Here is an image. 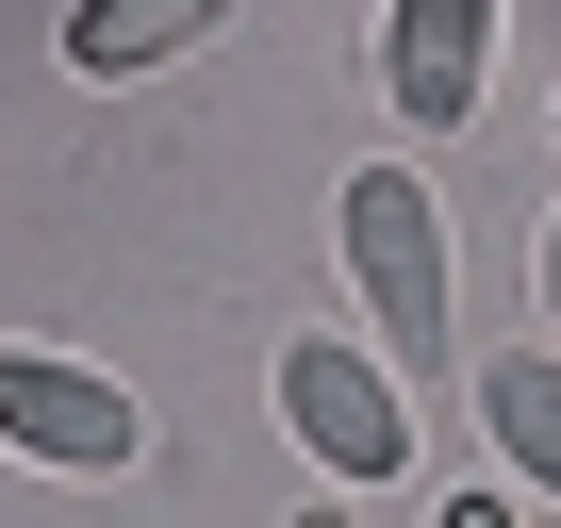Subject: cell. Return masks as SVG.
I'll return each mask as SVG.
<instances>
[{
    "mask_svg": "<svg viewBox=\"0 0 561 528\" xmlns=\"http://www.w3.org/2000/svg\"><path fill=\"white\" fill-rule=\"evenodd\" d=\"M479 83H495V0H380V100L397 133H479Z\"/></svg>",
    "mask_w": 561,
    "mask_h": 528,
    "instance_id": "obj_4",
    "label": "cell"
},
{
    "mask_svg": "<svg viewBox=\"0 0 561 528\" xmlns=\"http://www.w3.org/2000/svg\"><path fill=\"white\" fill-rule=\"evenodd\" d=\"M528 282H545V331H561V215H545V264H528Z\"/></svg>",
    "mask_w": 561,
    "mask_h": 528,
    "instance_id": "obj_7",
    "label": "cell"
},
{
    "mask_svg": "<svg viewBox=\"0 0 561 528\" xmlns=\"http://www.w3.org/2000/svg\"><path fill=\"white\" fill-rule=\"evenodd\" d=\"M479 413H495V462H512L528 495H561V347H545V331L479 380Z\"/></svg>",
    "mask_w": 561,
    "mask_h": 528,
    "instance_id": "obj_6",
    "label": "cell"
},
{
    "mask_svg": "<svg viewBox=\"0 0 561 528\" xmlns=\"http://www.w3.org/2000/svg\"><path fill=\"white\" fill-rule=\"evenodd\" d=\"M0 446L50 462V479H133L149 462V397L67 364V347H0Z\"/></svg>",
    "mask_w": 561,
    "mask_h": 528,
    "instance_id": "obj_3",
    "label": "cell"
},
{
    "mask_svg": "<svg viewBox=\"0 0 561 528\" xmlns=\"http://www.w3.org/2000/svg\"><path fill=\"white\" fill-rule=\"evenodd\" d=\"M280 429H298L314 479H347V495L413 479V380L380 364V331H280Z\"/></svg>",
    "mask_w": 561,
    "mask_h": 528,
    "instance_id": "obj_2",
    "label": "cell"
},
{
    "mask_svg": "<svg viewBox=\"0 0 561 528\" xmlns=\"http://www.w3.org/2000/svg\"><path fill=\"white\" fill-rule=\"evenodd\" d=\"M331 248H347V298H364L380 364L430 397V380H446V198H430L413 165H364V182L331 198Z\"/></svg>",
    "mask_w": 561,
    "mask_h": 528,
    "instance_id": "obj_1",
    "label": "cell"
},
{
    "mask_svg": "<svg viewBox=\"0 0 561 528\" xmlns=\"http://www.w3.org/2000/svg\"><path fill=\"white\" fill-rule=\"evenodd\" d=\"M215 18H231V0H83V18H67V67L83 83H133V67H182Z\"/></svg>",
    "mask_w": 561,
    "mask_h": 528,
    "instance_id": "obj_5",
    "label": "cell"
}]
</instances>
